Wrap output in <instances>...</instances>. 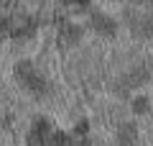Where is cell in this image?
<instances>
[{
  "label": "cell",
  "instance_id": "1",
  "mask_svg": "<svg viewBox=\"0 0 153 146\" xmlns=\"http://www.w3.org/2000/svg\"><path fill=\"white\" fill-rule=\"evenodd\" d=\"M16 77H18V82H21L28 92H33V95H44V92L49 90L46 80L41 77V72H38L31 62H21V64L16 67Z\"/></svg>",
  "mask_w": 153,
  "mask_h": 146
},
{
  "label": "cell",
  "instance_id": "2",
  "mask_svg": "<svg viewBox=\"0 0 153 146\" xmlns=\"http://www.w3.org/2000/svg\"><path fill=\"white\" fill-rule=\"evenodd\" d=\"M148 80V67H138V69L128 72L125 77L120 80V87H125V90H130V87H138L140 82Z\"/></svg>",
  "mask_w": 153,
  "mask_h": 146
},
{
  "label": "cell",
  "instance_id": "3",
  "mask_svg": "<svg viewBox=\"0 0 153 146\" xmlns=\"http://www.w3.org/2000/svg\"><path fill=\"white\" fill-rule=\"evenodd\" d=\"M133 28H135L138 36H153V16H140L133 21Z\"/></svg>",
  "mask_w": 153,
  "mask_h": 146
},
{
  "label": "cell",
  "instance_id": "4",
  "mask_svg": "<svg viewBox=\"0 0 153 146\" xmlns=\"http://www.w3.org/2000/svg\"><path fill=\"white\" fill-rule=\"evenodd\" d=\"M79 36H82V28L79 26H64L61 28V44H64V46L79 41Z\"/></svg>",
  "mask_w": 153,
  "mask_h": 146
},
{
  "label": "cell",
  "instance_id": "5",
  "mask_svg": "<svg viewBox=\"0 0 153 146\" xmlns=\"http://www.w3.org/2000/svg\"><path fill=\"white\" fill-rule=\"evenodd\" d=\"M92 26L97 28L100 33H112V31H115V23L110 21L107 16H102V13H97V16L92 18Z\"/></svg>",
  "mask_w": 153,
  "mask_h": 146
},
{
  "label": "cell",
  "instance_id": "6",
  "mask_svg": "<svg viewBox=\"0 0 153 146\" xmlns=\"http://www.w3.org/2000/svg\"><path fill=\"white\" fill-rule=\"evenodd\" d=\"M117 141H120V146H133V141H135V126H130V123L123 126Z\"/></svg>",
  "mask_w": 153,
  "mask_h": 146
},
{
  "label": "cell",
  "instance_id": "7",
  "mask_svg": "<svg viewBox=\"0 0 153 146\" xmlns=\"http://www.w3.org/2000/svg\"><path fill=\"white\" fill-rule=\"evenodd\" d=\"M146 108H148V103L143 100V97H138L135 100V110H146Z\"/></svg>",
  "mask_w": 153,
  "mask_h": 146
},
{
  "label": "cell",
  "instance_id": "8",
  "mask_svg": "<svg viewBox=\"0 0 153 146\" xmlns=\"http://www.w3.org/2000/svg\"><path fill=\"white\" fill-rule=\"evenodd\" d=\"M71 3H79V5H84V3H87V0H71Z\"/></svg>",
  "mask_w": 153,
  "mask_h": 146
},
{
  "label": "cell",
  "instance_id": "9",
  "mask_svg": "<svg viewBox=\"0 0 153 146\" xmlns=\"http://www.w3.org/2000/svg\"><path fill=\"white\" fill-rule=\"evenodd\" d=\"M84 146H89V144H84Z\"/></svg>",
  "mask_w": 153,
  "mask_h": 146
}]
</instances>
